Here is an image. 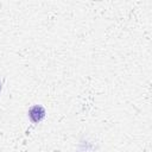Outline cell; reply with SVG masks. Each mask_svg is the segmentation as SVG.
<instances>
[{"label":"cell","mask_w":152,"mask_h":152,"mask_svg":"<svg viewBox=\"0 0 152 152\" xmlns=\"http://www.w3.org/2000/svg\"><path fill=\"white\" fill-rule=\"evenodd\" d=\"M28 118H30V120H31L33 124L40 122V121L45 118V109H44V107H42V106H39V104L32 106V107L28 109Z\"/></svg>","instance_id":"6da1fadb"},{"label":"cell","mask_w":152,"mask_h":152,"mask_svg":"<svg viewBox=\"0 0 152 152\" xmlns=\"http://www.w3.org/2000/svg\"><path fill=\"white\" fill-rule=\"evenodd\" d=\"M0 91H1V82H0Z\"/></svg>","instance_id":"7a4b0ae2"}]
</instances>
